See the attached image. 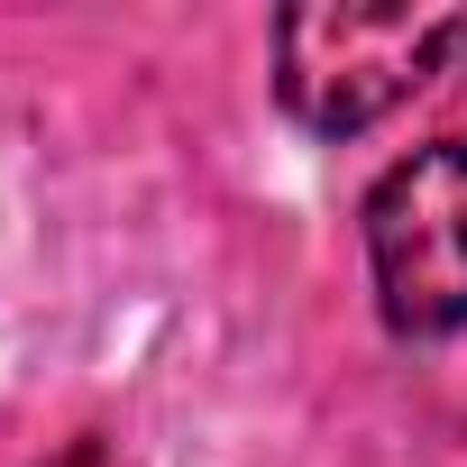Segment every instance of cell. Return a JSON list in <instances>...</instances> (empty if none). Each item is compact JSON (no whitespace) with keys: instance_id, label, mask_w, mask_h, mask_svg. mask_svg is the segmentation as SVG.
<instances>
[{"instance_id":"2","label":"cell","mask_w":467,"mask_h":467,"mask_svg":"<svg viewBox=\"0 0 467 467\" xmlns=\"http://www.w3.org/2000/svg\"><path fill=\"white\" fill-rule=\"evenodd\" d=\"M367 275L403 339L467 330V138H431L367 192Z\"/></svg>"},{"instance_id":"1","label":"cell","mask_w":467,"mask_h":467,"mask_svg":"<svg viewBox=\"0 0 467 467\" xmlns=\"http://www.w3.org/2000/svg\"><path fill=\"white\" fill-rule=\"evenodd\" d=\"M467 47V10H403V0H303L275 19V101L312 138H358L403 110Z\"/></svg>"}]
</instances>
